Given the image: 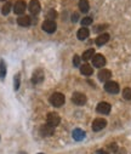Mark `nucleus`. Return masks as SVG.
Here are the masks:
<instances>
[{"instance_id": "obj_1", "label": "nucleus", "mask_w": 131, "mask_h": 154, "mask_svg": "<svg viewBox=\"0 0 131 154\" xmlns=\"http://www.w3.org/2000/svg\"><path fill=\"white\" fill-rule=\"evenodd\" d=\"M64 96H63V94H61V92H55V94H52L51 95V97H50V103L54 106V107H62L63 104H64Z\"/></svg>"}, {"instance_id": "obj_2", "label": "nucleus", "mask_w": 131, "mask_h": 154, "mask_svg": "<svg viewBox=\"0 0 131 154\" xmlns=\"http://www.w3.org/2000/svg\"><path fill=\"white\" fill-rule=\"evenodd\" d=\"M46 123L54 128H56L60 123H61V118L57 113H49L48 117H46Z\"/></svg>"}, {"instance_id": "obj_3", "label": "nucleus", "mask_w": 131, "mask_h": 154, "mask_svg": "<svg viewBox=\"0 0 131 154\" xmlns=\"http://www.w3.org/2000/svg\"><path fill=\"white\" fill-rule=\"evenodd\" d=\"M104 90L109 94H118L120 88H119V84L115 83V82H112V80H108L106 84H104Z\"/></svg>"}, {"instance_id": "obj_4", "label": "nucleus", "mask_w": 131, "mask_h": 154, "mask_svg": "<svg viewBox=\"0 0 131 154\" xmlns=\"http://www.w3.org/2000/svg\"><path fill=\"white\" fill-rule=\"evenodd\" d=\"M72 101L76 106H84L86 103V96L81 92H74L72 96Z\"/></svg>"}, {"instance_id": "obj_5", "label": "nucleus", "mask_w": 131, "mask_h": 154, "mask_svg": "<svg viewBox=\"0 0 131 154\" xmlns=\"http://www.w3.org/2000/svg\"><path fill=\"white\" fill-rule=\"evenodd\" d=\"M106 126H107V122L103 118H97V119H95L92 122V130L96 131V132L103 130Z\"/></svg>"}, {"instance_id": "obj_6", "label": "nucleus", "mask_w": 131, "mask_h": 154, "mask_svg": "<svg viewBox=\"0 0 131 154\" xmlns=\"http://www.w3.org/2000/svg\"><path fill=\"white\" fill-rule=\"evenodd\" d=\"M56 28H57V26H56V23H55V21H51V20H46V21H44V23H42V29L45 30L46 33H55L56 32Z\"/></svg>"}, {"instance_id": "obj_7", "label": "nucleus", "mask_w": 131, "mask_h": 154, "mask_svg": "<svg viewBox=\"0 0 131 154\" xmlns=\"http://www.w3.org/2000/svg\"><path fill=\"white\" fill-rule=\"evenodd\" d=\"M54 132H55V128L51 126V125H49L48 123L41 125V128H40V135L44 136V137L51 136V135H54Z\"/></svg>"}, {"instance_id": "obj_8", "label": "nucleus", "mask_w": 131, "mask_h": 154, "mask_svg": "<svg viewBox=\"0 0 131 154\" xmlns=\"http://www.w3.org/2000/svg\"><path fill=\"white\" fill-rule=\"evenodd\" d=\"M28 9L30 11L32 15H38L41 10V6H40V3L38 2V0H30V3L28 5Z\"/></svg>"}, {"instance_id": "obj_9", "label": "nucleus", "mask_w": 131, "mask_h": 154, "mask_svg": "<svg viewBox=\"0 0 131 154\" xmlns=\"http://www.w3.org/2000/svg\"><path fill=\"white\" fill-rule=\"evenodd\" d=\"M92 64L96 67V68H102L104 64H106V58H104V56H102V55H95L94 57H92Z\"/></svg>"}, {"instance_id": "obj_10", "label": "nucleus", "mask_w": 131, "mask_h": 154, "mask_svg": "<svg viewBox=\"0 0 131 154\" xmlns=\"http://www.w3.org/2000/svg\"><path fill=\"white\" fill-rule=\"evenodd\" d=\"M42 80H44V72L41 69H36L32 76V83L36 85V84H40Z\"/></svg>"}, {"instance_id": "obj_11", "label": "nucleus", "mask_w": 131, "mask_h": 154, "mask_svg": "<svg viewBox=\"0 0 131 154\" xmlns=\"http://www.w3.org/2000/svg\"><path fill=\"white\" fill-rule=\"evenodd\" d=\"M96 110L100 114H108L111 112V104L107 102H100L96 107Z\"/></svg>"}, {"instance_id": "obj_12", "label": "nucleus", "mask_w": 131, "mask_h": 154, "mask_svg": "<svg viewBox=\"0 0 131 154\" xmlns=\"http://www.w3.org/2000/svg\"><path fill=\"white\" fill-rule=\"evenodd\" d=\"M26 8H27V5H26V3L23 2V0H18L14 6V11H15L16 15H22V14H24Z\"/></svg>"}, {"instance_id": "obj_13", "label": "nucleus", "mask_w": 131, "mask_h": 154, "mask_svg": "<svg viewBox=\"0 0 131 154\" xmlns=\"http://www.w3.org/2000/svg\"><path fill=\"white\" fill-rule=\"evenodd\" d=\"M98 79L101 80V82H108L111 78H112V72L111 70H108V69H101L100 72H98Z\"/></svg>"}, {"instance_id": "obj_14", "label": "nucleus", "mask_w": 131, "mask_h": 154, "mask_svg": "<svg viewBox=\"0 0 131 154\" xmlns=\"http://www.w3.org/2000/svg\"><path fill=\"white\" fill-rule=\"evenodd\" d=\"M89 35H90V30L87 29L86 27L80 28V29L78 30V33H76V36H78L79 40H85V39H87V38H89Z\"/></svg>"}, {"instance_id": "obj_15", "label": "nucleus", "mask_w": 131, "mask_h": 154, "mask_svg": "<svg viewBox=\"0 0 131 154\" xmlns=\"http://www.w3.org/2000/svg\"><path fill=\"white\" fill-rule=\"evenodd\" d=\"M108 40H109V34L103 33V34H101V35H98V36L96 38V45H97V46H102V45L107 44Z\"/></svg>"}, {"instance_id": "obj_16", "label": "nucleus", "mask_w": 131, "mask_h": 154, "mask_svg": "<svg viewBox=\"0 0 131 154\" xmlns=\"http://www.w3.org/2000/svg\"><path fill=\"white\" fill-rule=\"evenodd\" d=\"M80 73H81L83 75L90 76V75L94 73V69H92V67H91L90 64H83V66L80 67Z\"/></svg>"}, {"instance_id": "obj_17", "label": "nucleus", "mask_w": 131, "mask_h": 154, "mask_svg": "<svg viewBox=\"0 0 131 154\" xmlns=\"http://www.w3.org/2000/svg\"><path fill=\"white\" fill-rule=\"evenodd\" d=\"M17 23L21 26V27H28L30 26L32 23V18L29 16H21L18 20H17Z\"/></svg>"}, {"instance_id": "obj_18", "label": "nucleus", "mask_w": 131, "mask_h": 154, "mask_svg": "<svg viewBox=\"0 0 131 154\" xmlns=\"http://www.w3.org/2000/svg\"><path fill=\"white\" fill-rule=\"evenodd\" d=\"M73 138L75 141H83L85 138V132L81 129H75L73 131Z\"/></svg>"}, {"instance_id": "obj_19", "label": "nucleus", "mask_w": 131, "mask_h": 154, "mask_svg": "<svg viewBox=\"0 0 131 154\" xmlns=\"http://www.w3.org/2000/svg\"><path fill=\"white\" fill-rule=\"evenodd\" d=\"M95 56V50L94 49H87L86 51H84L81 58L84 61H89V60H92V57Z\"/></svg>"}, {"instance_id": "obj_20", "label": "nucleus", "mask_w": 131, "mask_h": 154, "mask_svg": "<svg viewBox=\"0 0 131 154\" xmlns=\"http://www.w3.org/2000/svg\"><path fill=\"white\" fill-rule=\"evenodd\" d=\"M79 10L81 12H87L90 10V4L87 0H80L79 2Z\"/></svg>"}, {"instance_id": "obj_21", "label": "nucleus", "mask_w": 131, "mask_h": 154, "mask_svg": "<svg viewBox=\"0 0 131 154\" xmlns=\"http://www.w3.org/2000/svg\"><path fill=\"white\" fill-rule=\"evenodd\" d=\"M5 75H6V64L4 62V60L0 61V79H4L5 78Z\"/></svg>"}, {"instance_id": "obj_22", "label": "nucleus", "mask_w": 131, "mask_h": 154, "mask_svg": "<svg viewBox=\"0 0 131 154\" xmlns=\"http://www.w3.org/2000/svg\"><path fill=\"white\" fill-rule=\"evenodd\" d=\"M123 97L127 101H131V88H126L123 91Z\"/></svg>"}, {"instance_id": "obj_23", "label": "nucleus", "mask_w": 131, "mask_h": 154, "mask_svg": "<svg viewBox=\"0 0 131 154\" xmlns=\"http://www.w3.org/2000/svg\"><path fill=\"white\" fill-rule=\"evenodd\" d=\"M10 11H11V3H6V4L3 6L2 14L6 16V15H9V14H10Z\"/></svg>"}, {"instance_id": "obj_24", "label": "nucleus", "mask_w": 131, "mask_h": 154, "mask_svg": "<svg viewBox=\"0 0 131 154\" xmlns=\"http://www.w3.org/2000/svg\"><path fill=\"white\" fill-rule=\"evenodd\" d=\"M91 23H92V18H91V17H84V18L81 20V24H83L84 27L90 26Z\"/></svg>"}, {"instance_id": "obj_25", "label": "nucleus", "mask_w": 131, "mask_h": 154, "mask_svg": "<svg viewBox=\"0 0 131 154\" xmlns=\"http://www.w3.org/2000/svg\"><path fill=\"white\" fill-rule=\"evenodd\" d=\"M56 16H57V14H56V11L55 10H49V12H48V20H51V21H54L55 18H56Z\"/></svg>"}, {"instance_id": "obj_26", "label": "nucleus", "mask_w": 131, "mask_h": 154, "mask_svg": "<svg viewBox=\"0 0 131 154\" xmlns=\"http://www.w3.org/2000/svg\"><path fill=\"white\" fill-rule=\"evenodd\" d=\"M20 74L15 75V80H14V86H15V90H18L20 89Z\"/></svg>"}, {"instance_id": "obj_27", "label": "nucleus", "mask_w": 131, "mask_h": 154, "mask_svg": "<svg viewBox=\"0 0 131 154\" xmlns=\"http://www.w3.org/2000/svg\"><path fill=\"white\" fill-rule=\"evenodd\" d=\"M80 60H81V58H80L78 55H75V56L73 57V64H74L75 67H79V66H80Z\"/></svg>"}, {"instance_id": "obj_28", "label": "nucleus", "mask_w": 131, "mask_h": 154, "mask_svg": "<svg viewBox=\"0 0 131 154\" xmlns=\"http://www.w3.org/2000/svg\"><path fill=\"white\" fill-rule=\"evenodd\" d=\"M108 148H109V150H112V152H117V150H118V146H117V143H111Z\"/></svg>"}, {"instance_id": "obj_29", "label": "nucleus", "mask_w": 131, "mask_h": 154, "mask_svg": "<svg viewBox=\"0 0 131 154\" xmlns=\"http://www.w3.org/2000/svg\"><path fill=\"white\" fill-rule=\"evenodd\" d=\"M78 18H79V15H78V14H73V15H72V21H73V22H76Z\"/></svg>"}, {"instance_id": "obj_30", "label": "nucleus", "mask_w": 131, "mask_h": 154, "mask_svg": "<svg viewBox=\"0 0 131 154\" xmlns=\"http://www.w3.org/2000/svg\"><path fill=\"white\" fill-rule=\"evenodd\" d=\"M96 154H109L107 150H104V149H98L97 152H96Z\"/></svg>"}, {"instance_id": "obj_31", "label": "nucleus", "mask_w": 131, "mask_h": 154, "mask_svg": "<svg viewBox=\"0 0 131 154\" xmlns=\"http://www.w3.org/2000/svg\"><path fill=\"white\" fill-rule=\"evenodd\" d=\"M106 27H107L106 24H104V26H98V27H96L95 30H96V32H101V30H103V28H106Z\"/></svg>"}, {"instance_id": "obj_32", "label": "nucleus", "mask_w": 131, "mask_h": 154, "mask_svg": "<svg viewBox=\"0 0 131 154\" xmlns=\"http://www.w3.org/2000/svg\"><path fill=\"white\" fill-rule=\"evenodd\" d=\"M2 2H5V0H2Z\"/></svg>"}, {"instance_id": "obj_33", "label": "nucleus", "mask_w": 131, "mask_h": 154, "mask_svg": "<svg viewBox=\"0 0 131 154\" xmlns=\"http://www.w3.org/2000/svg\"><path fill=\"white\" fill-rule=\"evenodd\" d=\"M39 154H42V153H39Z\"/></svg>"}]
</instances>
